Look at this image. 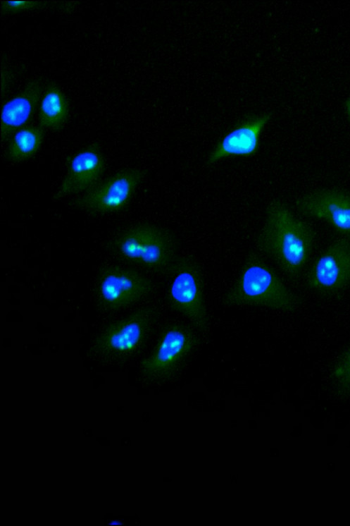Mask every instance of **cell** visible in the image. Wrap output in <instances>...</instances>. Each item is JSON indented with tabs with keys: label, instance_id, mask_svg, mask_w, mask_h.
<instances>
[{
	"label": "cell",
	"instance_id": "4fadbf2b",
	"mask_svg": "<svg viewBox=\"0 0 350 526\" xmlns=\"http://www.w3.org/2000/svg\"><path fill=\"white\" fill-rule=\"evenodd\" d=\"M41 85L33 81L16 97L6 103L1 110V136L5 140L30 122L37 107Z\"/></svg>",
	"mask_w": 350,
	"mask_h": 526
},
{
	"label": "cell",
	"instance_id": "2e32d148",
	"mask_svg": "<svg viewBox=\"0 0 350 526\" xmlns=\"http://www.w3.org/2000/svg\"><path fill=\"white\" fill-rule=\"evenodd\" d=\"M334 376L343 390L350 391V343L338 359Z\"/></svg>",
	"mask_w": 350,
	"mask_h": 526
},
{
	"label": "cell",
	"instance_id": "6da1fadb",
	"mask_svg": "<svg viewBox=\"0 0 350 526\" xmlns=\"http://www.w3.org/2000/svg\"><path fill=\"white\" fill-rule=\"evenodd\" d=\"M315 234L281 200H271L257 238L258 247L289 276L298 277L312 254Z\"/></svg>",
	"mask_w": 350,
	"mask_h": 526
},
{
	"label": "cell",
	"instance_id": "7a4b0ae2",
	"mask_svg": "<svg viewBox=\"0 0 350 526\" xmlns=\"http://www.w3.org/2000/svg\"><path fill=\"white\" fill-rule=\"evenodd\" d=\"M224 300L228 305L259 306L283 312H293L299 305L294 293L256 255L249 257Z\"/></svg>",
	"mask_w": 350,
	"mask_h": 526
},
{
	"label": "cell",
	"instance_id": "8fae6325",
	"mask_svg": "<svg viewBox=\"0 0 350 526\" xmlns=\"http://www.w3.org/2000/svg\"><path fill=\"white\" fill-rule=\"evenodd\" d=\"M104 169L103 156L96 145L81 150L72 158L68 172L54 195V199L57 200L88 190L96 184Z\"/></svg>",
	"mask_w": 350,
	"mask_h": 526
},
{
	"label": "cell",
	"instance_id": "52a82bcc",
	"mask_svg": "<svg viewBox=\"0 0 350 526\" xmlns=\"http://www.w3.org/2000/svg\"><path fill=\"white\" fill-rule=\"evenodd\" d=\"M307 286L314 292L339 294L350 287V240L333 241L317 257L307 276Z\"/></svg>",
	"mask_w": 350,
	"mask_h": 526
},
{
	"label": "cell",
	"instance_id": "3957f363",
	"mask_svg": "<svg viewBox=\"0 0 350 526\" xmlns=\"http://www.w3.org/2000/svg\"><path fill=\"white\" fill-rule=\"evenodd\" d=\"M115 247L126 259L156 272L171 270L179 257L170 235L148 224L125 231L116 240Z\"/></svg>",
	"mask_w": 350,
	"mask_h": 526
},
{
	"label": "cell",
	"instance_id": "5b68a950",
	"mask_svg": "<svg viewBox=\"0 0 350 526\" xmlns=\"http://www.w3.org/2000/svg\"><path fill=\"white\" fill-rule=\"evenodd\" d=\"M144 175L142 171L132 169L117 172L75 199L72 205L92 216L118 210L129 202Z\"/></svg>",
	"mask_w": 350,
	"mask_h": 526
},
{
	"label": "cell",
	"instance_id": "ac0fdd59",
	"mask_svg": "<svg viewBox=\"0 0 350 526\" xmlns=\"http://www.w3.org/2000/svg\"><path fill=\"white\" fill-rule=\"evenodd\" d=\"M346 109L347 116H348V117H349V118L350 120V98H349L346 100Z\"/></svg>",
	"mask_w": 350,
	"mask_h": 526
},
{
	"label": "cell",
	"instance_id": "5bb4252c",
	"mask_svg": "<svg viewBox=\"0 0 350 526\" xmlns=\"http://www.w3.org/2000/svg\"><path fill=\"white\" fill-rule=\"evenodd\" d=\"M68 105L65 96L55 86L50 85L42 99L39 119L40 127L58 130L65 124Z\"/></svg>",
	"mask_w": 350,
	"mask_h": 526
},
{
	"label": "cell",
	"instance_id": "d6986e66",
	"mask_svg": "<svg viewBox=\"0 0 350 526\" xmlns=\"http://www.w3.org/2000/svg\"><path fill=\"white\" fill-rule=\"evenodd\" d=\"M121 524L122 523H120L119 521H117V520H113V521L111 522V523H108V525H121Z\"/></svg>",
	"mask_w": 350,
	"mask_h": 526
},
{
	"label": "cell",
	"instance_id": "277c9868",
	"mask_svg": "<svg viewBox=\"0 0 350 526\" xmlns=\"http://www.w3.org/2000/svg\"><path fill=\"white\" fill-rule=\"evenodd\" d=\"M170 303L200 332L208 324L201 276L196 264L188 257H178L172 268Z\"/></svg>",
	"mask_w": 350,
	"mask_h": 526
},
{
	"label": "cell",
	"instance_id": "30bf717a",
	"mask_svg": "<svg viewBox=\"0 0 350 526\" xmlns=\"http://www.w3.org/2000/svg\"><path fill=\"white\" fill-rule=\"evenodd\" d=\"M151 289L150 281L137 271L113 267L102 274L98 291L105 305L118 310L138 301Z\"/></svg>",
	"mask_w": 350,
	"mask_h": 526
},
{
	"label": "cell",
	"instance_id": "ba28073f",
	"mask_svg": "<svg viewBox=\"0 0 350 526\" xmlns=\"http://www.w3.org/2000/svg\"><path fill=\"white\" fill-rule=\"evenodd\" d=\"M199 338L189 327L181 324L166 326L142 367L149 376L162 378L173 372L198 345Z\"/></svg>",
	"mask_w": 350,
	"mask_h": 526
},
{
	"label": "cell",
	"instance_id": "8992f818",
	"mask_svg": "<svg viewBox=\"0 0 350 526\" xmlns=\"http://www.w3.org/2000/svg\"><path fill=\"white\" fill-rule=\"evenodd\" d=\"M156 319L152 309L135 311L108 326L97 338L94 351L108 357L126 356L146 340Z\"/></svg>",
	"mask_w": 350,
	"mask_h": 526
},
{
	"label": "cell",
	"instance_id": "e0dca14e",
	"mask_svg": "<svg viewBox=\"0 0 350 526\" xmlns=\"http://www.w3.org/2000/svg\"><path fill=\"white\" fill-rule=\"evenodd\" d=\"M39 2L34 1H1V10L3 14H13L35 8Z\"/></svg>",
	"mask_w": 350,
	"mask_h": 526
},
{
	"label": "cell",
	"instance_id": "9a60e30c",
	"mask_svg": "<svg viewBox=\"0 0 350 526\" xmlns=\"http://www.w3.org/2000/svg\"><path fill=\"white\" fill-rule=\"evenodd\" d=\"M44 139L42 127L27 126L18 130L10 140L7 159L13 163L24 161L33 157L39 149Z\"/></svg>",
	"mask_w": 350,
	"mask_h": 526
},
{
	"label": "cell",
	"instance_id": "9c48e42d",
	"mask_svg": "<svg viewBox=\"0 0 350 526\" xmlns=\"http://www.w3.org/2000/svg\"><path fill=\"white\" fill-rule=\"evenodd\" d=\"M295 206L302 214L326 222L350 240V192L318 189L299 197Z\"/></svg>",
	"mask_w": 350,
	"mask_h": 526
},
{
	"label": "cell",
	"instance_id": "7c38bea8",
	"mask_svg": "<svg viewBox=\"0 0 350 526\" xmlns=\"http://www.w3.org/2000/svg\"><path fill=\"white\" fill-rule=\"evenodd\" d=\"M270 118V114L251 117L227 133L209 154L207 164H213L231 156L254 154L258 150L262 130Z\"/></svg>",
	"mask_w": 350,
	"mask_h": 526
}]
</instances>
